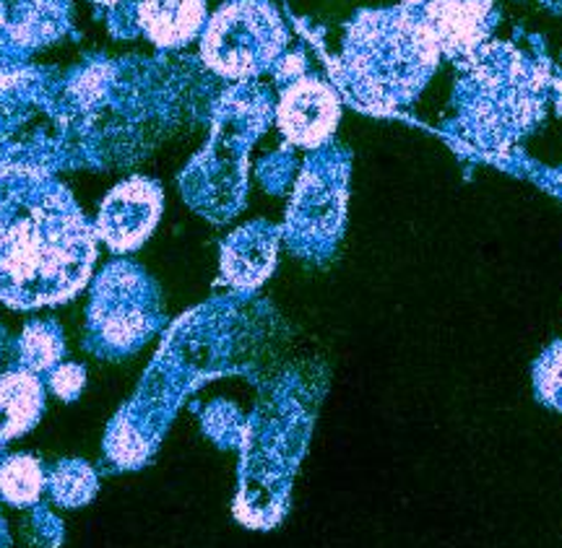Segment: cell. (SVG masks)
Here are the masks:
<instances>
[{
    "label": "cell",
    "mask_w": 562,
    "mask_h": 548,
    "mask_svg": "<svg viewBox=\"0 0 562 548\" xmlns=\"http://www.w3.org/2000/svg\"><path fill=\"white\" fill-rule=\"evenodd\" d=\"M286 30L266 0H235L214 13L203 32V62L224 79H250L273 66Z\"/></svg>",
    "instance_id": "obj_3"
},
{
    "label": "cell",
    "mask_w": 562,
    "mask_h": 548,
    "mask_svg": "<svg viewBox=\"0 0 562 548\" xmlns=\"http://www.w3.org/2000/svg\"><path fill=\"white\" fill-rule=\"evenodd\" d=\"M0 21H3V9H0Z\"/></svg>",
    "instance_id": "obj_15"
},
{
    "label": "cell",
    "mask_w": 562,
    "mask_h": 548,
    "mask_svg": "<svg viewBox=\"0 0 562 548\" xmlns=\"http://www.w3.org/2000/svg\"><path fill=\"white\" fill-rule=\"evenodd\" d=\"M533 385L542 403L562 411V341L552 343L533 367Z\"/></svg>",
    "instance_id": "obj_11"
},
{
    "label": "cell",
    "mask_w": 562,
    "mask_h": 548,
    "mask_svg": "<svg viewBox=\"0 0 562 548\" xmlns=\"http://www.w3.org/2000/svg\"><path fill=\"white\" fill-rule=\"evenodd\" d=\"M83 388V369L74 367V364H63L53 372V390L58 392L60 398H76L79 396V390Z\"/></svg>",
    "instance_id": "obj_14"
},
{
    "label": "cell",
    "mask_w": 562,
    "mask_h": 548,
    "mask_svg": "<svg viewBox=\"0 0 562 548\" xmlns=\"http://www.w3.org/2000/svg\"><path fill=\"white\" fill-rule=\"evenodd\" d=\"M161 214V193L149 180H128L115 187L102 203L97 231L112 250L128 252L138 248L151 229L157 227Z\"/></svg>",
    "instance_id": "obj_4"
},
{
    "label": "cell",
    "mask_w": 562,
    "mask_h": 548,
    "mask_svg": "<svg viewBox=\"0 0 562 548\" xmlns=\"http://www.w3.org/2000/svg\"><path fill=\"white\" fill-rule=\"evenodd\" d=\"M21 351L32 369H47L60 359V335L45 326H32L21 339Z\"/></svg>",
    "instance_id": "obj_12"
},
{
    "label": "cell",
    "mask_w": 562,
    "mask_h": 548,
    "mask_svg": "<svg viewBox=\"0 0 562 548\" xmlns=\"http://www.w3.org/2000/svg\"><path fill=\"white\" fill-rule=\"evenodd\" d=\"M277 260V237L269 229L250 227L237 231L227 242L222 258V271L229 284L240 289H252L269 276Z\"/></svg>",
    "instance_id": "obj_8"
},
{
    "label": "cell",
    "mask_w": 562,
    "mask_h": 548,
    "mask_svg": "<svg viewBox=\"0 0 562 548\" xmlns=\"http://www.w3.org/2000/svg\"><path fill=\"white\" fill-rule=\"evenodd\" d=\"M91 489H94V479H91V473L81 466V463L79 466L74 463V466L55 473V496H60L63 502L68 499V491H74V494H70V504L83 502V499H89Z\"/></svg>",
    "instance_id": "obj_13"
},
{
    "label": "cell",
    "mask_w": 562,
    "mask_h": 548,
    "mask_svg": "<svg viewBox=\"0 0 562 548\" xmlns=\"http://www.w3.org/2000/svg\"><path fill=\"white\" fill-rule=\"evenodd\" d=\"M42 491V468L30 455H16L0 466V494L13 504L37 502Z\"/></svg>",
    "instance_id": "obj_10"
},
{
    "label": "cell",
    "mask_w": 562,
    "mask_h": 548,
    "mask_svg": "<svg viewBox=\"0 0 562 548\" xmlns=\"http://www.w3.org/2000/svg\"><path fill=\"white\" fill-rule=\"evenodd\" d=\"M339 96L318 79H300L281 96L277 121L279 128L292 144L315 149L334 136L339 125Z\"/></svg>",
    "instance_id": "obj_5"
},
{
    "label": "cell",
    "mask_w": 562,
    "mask_h": 548,
    "mask_svg": "<svg viewBox=\"0 0 562 548\" xmlns=\"http://www.w3.org/2000/svg\"><path fill=\"white\" fill-rule=\"evenodd\" d=\"M438 58L425 19L406 11L364 13L347 37L344 76L362 104L393 110L419 94Z\"/></svg>",
    "instance_id": "obj_2"
},
{
    "label": "cell",
    "mask_w": 562,
    "mask_h": 548,
    "mask_svg": "<svg viewBox=\"0 0 562 548\" xmlns=\"http://www.w3.org/2000/svg\"><path fill=\"white\" fill-rule=\"evenodd\" d=\"M94 263V237L68 193L42 180L0 185V299L13 307L66 301Z\"/></svg>",
    "instance_id": "obj_1"
},
{
    "label": "cell",
    "mask_w": 562,
    "mask_h": 548,
    "mask_svg": "<svg viewBox=\"0 0 562 548\" xmlns=\"http://www.w3.org/2000/svg\"><path fill=\"white\" fill-rule=\"evenodd\" d=\"M440 53H474L487 26V9L482 0H435L425 16Z\"/></svg>",
    "instance_id": "obj_6"
},
{
    "label": "cell",
    "mask_w": 562,
    "mask_h": 548,
    "mask_svg": "<svg viewBox=\"0 0 562 548\" xmlns=\"http://www.w3.org/2000/svg\"><path fill=\"white\" fill-rule=\"evenodd\" d=\"M40 383L24 372L0 377V439L16 437L40 416Z\"/></svg>",
    "instance_id": "obj_9"
},
{
    "label": "cell",
    "mask_w": 562,
    "mask_h": 548,
    "mask_svg": "<svg viewBox=\"0 0 562 548\" xmlns=\"http://www.w3.org/2000/svg\"><path fill=\"white\" fill-rule=\"evenodd\" d=\"M206 3L203 0H140L138 21L154 45L182 47L201 32Z\"/></svg>",
    "instance_id": "obj_7"
}]
</instances>
